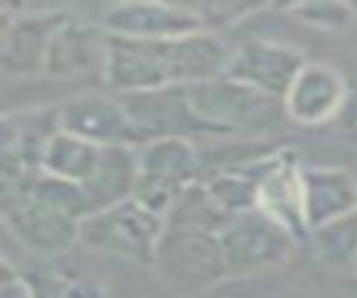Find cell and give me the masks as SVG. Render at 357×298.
I'll return each mask as SVG.
<instances>
[{"mask_svg":"<svg viewBox=\"0 0 357 298\" xmlns=\"http://www.w3.org/2000/svg\"><path fill=\"white\" fill-rule=\"evenodd\" d=\"M103 150L106 148H98L75 134L59 131L45 148L42 170L56 178L73 181V184H86L98 173V167L103 162Z\"/></svg>","mask_w":357,"mask_h":298,"instance_id":"18","label":"cell"},{"mask_svg":"<svg viewBox=\"0 0 357 298\" xmlns=\"http://www.w3.org/2000/svg\"><path fill=\"white\" fill-rule=\"evenodd\" d=\"M304 164L296 148L282 145L265 164L259 178L257 209L284 226L301 245L310 242V228L304 217Z\"/></svg>","mask_w":357,"mask_h":298,"instance_id":"12","label":"cell"},{"mask_svg":"<svg viewBox=\"0 0 357 298\" xmlns=\"http://www.w3.org/2000/svg\"><path fill=\"white\" fill-rule=\"evenodd\" d=\"M0 217L6 231L28 253L42 259L67 253L81 234V220L22 189L0 192Z\"/></svg>","mask_w":357,"mask_h":298,"instance_id":"7","label":"cell"},{"mask_svg":"<svg viewBox=\"0 0 357 298\" xmlns=\"http://www.w3.org/2000/svg\"><path fill=\"white\" fill-rule=\"evenodd\" d=\"M282 11L298 25L326 33H346L357 25V6L343 0H301L282 6Z\"/></svg>","mask_w":357,"mask_h":298,"instance_id":"20","label":"cell"},{"mask_svg":"<svg viewBox=\"0 0 357 298\" xmlns=\"http://www.w3.org/2000/svg\"><path fill=\"white\" fill-rule=\"evenodd\" d=\"M106 53L109 33L100 28V22H89L78 14H70L47 47L45 78H78L95 70L103 75Z\"/></svg>","mask_w":357,"mask_h":298,"instance_id":"15","label":"cell"},{"mask_svg":"<svg viewBox=\"0 0 357 298\" xmlns=\"http://www.w3.org/2000/svg\"><path fill=\"white\" fill-rule=\"evenodd\" d=\"M100 28L114 39L137 42H162L206 31L198 8L176 3H114L100 14Z\"/></svg>","mask_w":357,"mask_h":298,"instance_id":"10","label":"cell"},{"mask_svg":"<svg viewBox=\"0 0 357 298\" xmlns=\"http://www.w3.org/2000/svg\"><path fill=\"white\" fill-rule=\"evenodd\" d=\"M337 125L349 128V131H357V81L349 84V95H346V103L340 109V117L335 120Z\"/></svg>","mask_w":357,"mask_h":298,"instance_id":"22","label":"cell"},{"mask_svg":"<svg viewBox=\"0 0 357 298\" xmlns=\"http://www.w3.org/2000/svg\"><path fill=\"white\" fill-rule=\"evenodd\" d=\"M120 97L148 142L167 139V136H178V139H192L198 134L206 136V131L190 103L187 86H165V89L120 95Z\"/></svg>","mask_w":357,"mask_h":298,"instance_id":"14","label":"cell"},{"mask_svg":"<svg viewBox=\"0 0 357 298\" xmlns=\"http://www.w3.org/2000/svg\"><path fill=\"white\" fill-rule=\"evenodd\" d=\"M61 131L75 134L98 148H142L148 139L131 120L120 95L78 92L59 103Z\"/></svg>","mask_w":357,"mask_h":298,"instance_id":"9","label":"cell"},{"mask_svg":"<svg viewBox=\"0 0 357 298\" xmlns=\"http://www.w3.org/2000/svg\"><path fill=\"white\" fill-rule=\"evenodd\" d=\"M304 217L310 234L357 212V178L343 167L304 164Z\"/></svg>","mask_w":357,"mask_h":298,"instance_id":"16","label":"cell"},{"mask_svg":"<svg viewBox=\"0 0 357 298\" xmlns=\"http://www.w3.org/2000/svg\"><path fill=\"white\" fill-rule=\"evenodd\" d=\"M310 248L315 251L318 262L332 270H354L357 262V212L343 217L326 228L310 234Z\"/></svg>","mask_w":357,"mask_h":298,"instance_id":"19","label":"cell"},{"mask_svg":"<svg viewBox=\"0 0 357 298\" xmlns=\"http://www.w3.org/2000/svg\"><path fill=\"white\" fill-rule=\"evenodd\" d=\"M162 234H165V217L148 212L134 198H128L117 206L84 217L78 242L95 253L153 267V256Z\"/></svg>","mask_w":357,"mask_h":298,"instance_id":"4","label":"cell"},{"mask_svg":"<svg viewBox=\"0 0 357 298\" xmlns=\"http://www.w3.org/2000/svg\"><path fill=\"white\" fill-rule=\"evenodd\" d=\"M0 298H33L31 281L22 270H17L8 259H3V279H0Z\"/></svg>","mask_w":357,"mask_h":298,"instance_id":"21","label":"cell"},{"mask_svg":"<svg viewBox=\"0 0 357 298\" xmlns=\"http://www.w3.org/2000/svg\"><path fill=\"white\" fill-rule=\"evenodd\" d=\"M351 273H354V276H357V262H354V270H351Z\"/></svg>","mask_w":357,"mask_h":298,"instance_id":"23","label":"cell"},{"mask_svg":"<svg viewBox=\"0 0 357 298\" xmlns=\"http://www.w3.org/2000/svg\"><path fill=\"white\" fill-rule=\"evenodd\" d=\"M61 131L59 103L6 111L0 120V189L42 170L47 142Z\"/></svg>","mask_w":357,"mask_h":298,"instance_id":"8","label":"cell"},{"mask_svg":"<svg viewBox=\"0 0 357 298\" xmlns=\"http://www.w3.org/2000/svg\"><path fill=\"white\" fill-rule=\"evenodd\" d=\"M139 175L134 201L148 212L167 217L178 198L201 181V150L192 139H151L139 150Z\"/></svg>","mask_w":357,"mask_h":298,"instance_id":"3","label":"cell"},{"mask_svg":"<svg viewBox=\"0 0 357 298\" xmlns=\"http://www.w3.org/2000/svg\"><path fill=\"white\" fill-rule=\"evenodd\" d=\"M137 175H139L137 148H106L98 173L86 184H81L89 201V212L95 214L134 198Z\"/></svg>","mask_w":357,"mask_h":298,"instance_id":"17","label":"cell"},{"mask_svg":"<svg viewBox=\"0 0 357 298\" xmlns=\"http://www.w3.org/2000/svg\"><path fill=\"white\" fill-rule=\"evenodd\" d=\"M162 284L181 295H198L229 281L220 248V231L165 217V234L156 245L153 267Z\"/></svg>","mask_w":357,"mask_h":298,"instance_id":"2","label":"cell"},{"mask_svg":"<svg viewBox=\"0 0 357 298\" xmlns=\"http://www.w3.org/2000/svg\"><path fill=\"white\" fill-rule=\"evenodd\" d=\"M310 58L304 50L287 45V42H273V39H248L240 47L231 50L229 67L223 75L259 89L271 97L284 100L287 89L293 86L296 75L304 70Z\"/></svg>","mask_w":357,"mask_h":298,"instance_id":"11","label":"cell"},{"mask_svg":"<svg viewBox=\"0 0 357 298\" xmlns=\"http://www.w3.org/2000/svg\"><path fill=\"white\" fill-rule=\"evenodd\" d=\"M349 84L343 72L326 61H307L284 95V111L293 125H324L340 117Z\"/></svg>","mask_w":357,"mask_h":298,"instance_id":"13","label":"cell"},{"mask_svg":"<svg viewBox=\"0 0 357 298\" xmlns=\"http://www.w3.org/2000/svg\"><path fill=\"white\" fill-rule=\"evenodd\" d=\"M301 242L259 209L234 214L220 231V248L229 279H248L284 267Z\"/></svg>","mask_w":357,"mask_h":298,"instance_id":"5","label":"cell"},{"mask_svg":"<svg viewBox=\"0 0 357 298\" xmlns=\"http://www.w3.org/2000/svg\"><path fill=\"white\" fill-rule=\"evenodd\" d=\"M70 8H17L0 6V72L11 81H28L45 75L47 47L56 31L70 17Z\"/></svg>","mask_w":357,"mask_h":298,"instance_id":"6","label":"cell"},{"mask_svg":"<svg viewBox=\"0 0 357 298\" xmlns=\"http://www.w3.org/2000/svg\"><path fill=\"white\" fill-rule=\"evenodd\" d=\"M190 103L206 131L218 139H271L287 125L284 103L229 75L187 86Z\"/></svg>","mask_w":357,"mask_h":298,"instance_id":"1","label":"cell"}]
</instances>
